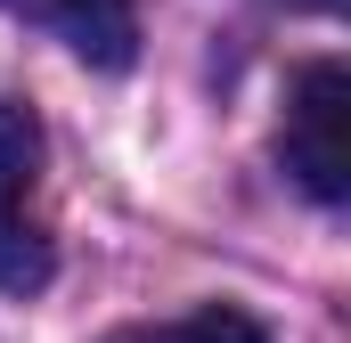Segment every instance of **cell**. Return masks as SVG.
Segmentation results:
<instances>
[{
    "instance_id": "1",
    "label": "cell",
    "mask_w": 351,
    "mask_h": 343,
    "mask_svg": "<svg viewBox=\"0 0 351 343\" xmlns=\"http://www.w3.org/2000/svg\"><path fill=\"white\" fill-rule=\"evenodd\" d=\"M278 164L311 204H343L351 196V74L335 58L302 66L286 90V131H278Z\"/></svg>"
},
{
    "instance_id": "2",
    "label": "cell",
    "mask_w": 351,
    "mask_h": 343,
    "mask_svg": "<svg viewBox=\"0 0 351 343\" xmlns=\"http://www.w3.org/2000/svg\"><path fill=\"white\" fill-rule=\"evenodd\" d=\"M49 229H41V115L25 98H0V294L49 286Z\"/></svg>"
},
{
    "instance_id": "3",
    "label": "cell",
    "mask_w": 351,
    "mask_h": 343,
    "mask_svg": "<svg viewBox=\"0 0 351 343\" xmlns=\"http://www.w3.org/2000/svg\"><path fill=\"white\" fill-rule=\"evenodd\" d=\"M25 25H49L82 66H131L139 58V0H0Z\"/></svg>"
},
{
    "instance_id": "4",
    "label": "cell",
    "mask_w": 351,
    "mask_h": 343,
    "mask_svg": "<svg viewBox=\"0 0 351 343\" xmlns=\"http://www.w3.org/2000/svg\"><path fill=\"white\" fill-rule=\"evenodd\" d=\"M106 343H269V327L254 311H229V303H204L188 319H164V327H123Z\"/></svg>"
},
{
    "instance_id": "5",
    "label": "cell",
    "mask_w": 351,
    "mask_h": 343,
    "mask_svg": "<svg viewBox=\"0 0 351 343\" xmlns=\"http://www.w3.org/2000/svg\"><path fill=\"white\" fill-rule=\"evenodd\" d=\"M286 8H311V16H327V8H343V0H286Z\"/></svg>"
}]
</instances>
